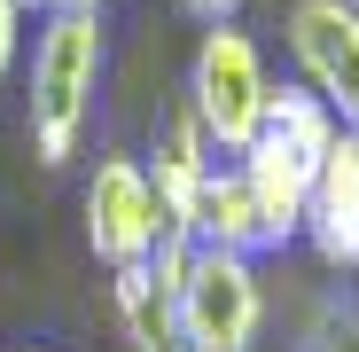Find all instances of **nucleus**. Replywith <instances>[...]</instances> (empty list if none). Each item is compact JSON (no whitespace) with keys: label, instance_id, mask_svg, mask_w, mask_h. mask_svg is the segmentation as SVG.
<instances>
[{"label":"nucleus","instance_id":"4","mask_svg":"<svg viewBox=\"0 0 359 352\" xmlns=\"http://www.w3.org/2000/svg\"><path fill=\"white\" fill-rule=\"evenodd\" d=\"M86 251L117 274V266H149L164 243V219H156V188H149V164L141 157H102L86 172Z\"/></svg>","mask_w":359,"mask_h":352},{"label":"nucleus","instance_id":"13","mask_svg":"<svg viewBox=\"0 0 359 352\" xmlns=\"http://www.w3.org/2000/svg\"><path fill=\"white\" fill-rule=\"evenodd\" d=\"M24 352H47V344H24Z\"/></svg>","mask_w":359,"mask_h":352},{"label":"nucleus","instance_id":"7","mask_svg":"<svg viewBox=\"0 0 359 352\" xmlns=\"http://www.w3.org/2000/svg\"><path fill=\"white\" fill-rule=\"evenodd\" d=\"M211 141L188 110L164 117V133H156V164H149V188H156V219H164V243H188V219H196V188H203V172H211Z\"/></svg>","mask_w":359,"mask_h":352},{"label":"nucleus","instance_id":"9","mask_svg":"<svg viewBox=\"0 0 359 352\" xmlns=\"http://www.w3.org/2000/svg\"><path fill=\"white\" fill-rule=\"evenodd\" d=\"M117 321H126V344L133 352H196L188 337H180V321H172V298H164V282L149 274V266H117Z\"/></svg>","mask_w":359,"mask_h":352},{"label":"nucleus","instance_id":"11","mask_svg":"<svg viewBox=\"0 0 359 352\" xmlns=\"http://www.w3.org/2000/svg\"><path fill=\"white\" fill-rule=\"evenodd\" d=\"M109 0H24V16H102Z\"/></svg>","mask_w":359,"mask_h":352},{"label":"nucleus","instance_id":"12","mask_svg":"<svg viewBox=\"0 0 359 352\" xmlns=\"http://www.w3.org/2000/svg\"><path fill=\"white\" fill-rule=\"evenodd\" d=\"M180 8H188L196 24H234V16H243V0H180Z\"/></svg>","mask_w":359,"mask_h":352},{"label":"nucleus","instance_id":"2","mask_svg":"<svg viewBox=\"0 0 359 352\" xmlns=\"http://www.w3.org/2000/svg\"><path fill=\"white\" fill-rule=\"evenodd\" d=\"M156 274V266H149ZM164 282L172 298V321L196 352H250L258 344V321H266V289H258V259H234V251H211V243H188Z\"/></svg>","mask_w":359,"mask_h":352},{"label":"nucleus","instance_id":"3","mask_svg":"<svg viewBox=\"0 0 359 352\" xmlns=\"http://www.w3.org/2000/svg\"><path fill=\"white\" fill-rule=\"evenodd\" d=\"M266 94H273V71L243 24H203L196 39V63H188V117L203 126V141L219 157H243L266 126Z\"/></svg>","mask_w":359,"mask_h":352},{"label":"nucleus","instance_id":"6","mask_svg":"<svg viewBox=\"0 0 359 352\" xmlns=\"http://www.w3.org/2000/svg\"><path fill=\"white\" fill-rule=\"evenodd\" d=\"M305 243L320 251V266L359 274V126H344L313 172L305 196Z\"/></svg>","mask_w":359,"mask_h":352},{"label":"nucleus","instance_id":"10","mask_svg":"<svg viewBox=\"0 0 359 352\" xmlns=\"http://www.w3.org/2000/svg\"><path fill=\"white\" fill-rule=\"evenodd\" d=\"M16 47H24V0H0V79L16 71Z\"/></svg>","mask_w":359,"mask_h":352},{"label":"nucleus","instance_id":"8","mask_svg":"<svg viewBox=\"0 0 359 352\" xmlns=\"http://www.w3.org/2000/svg\"><path fill=\"white\" fill-rule=\"evenodd\" d=\"M188 243H211V251H234V259H266L273 251V235H266V219H258V204H250V188H243L234 164H211L203 172Z\"/></svg>","mask_w":359,"mask_h":352},{"label":"nucleus","instance_id":"5","mask_svg":"<svg viewBox=\"0 0 359 352\" xmlns=\"http://www.w3.org/2000/svg\"><path fill=\"white\" fill-rule=\"evenodd\" d=\"M297 86H313L344 126H359V8L351 0H289Z\"/></svg>","mask_w":359,"mask_h":352},{"label":"nucleus","instance_id":"14","mask_svg":"<svg viewBox=\"0 0 359 352\" xmlns=\"http://www.w3.org/2000/svg\"><path fill=\"white\" fill-rule=\"evenodd\" d=\"M351 8H359V0H351Z\"/></svg>","mask_w":359,"mask_h":352},{"label":"nucleus","instance_id":"1","mask_svg":"<svg viewBox=\"0 0 359 352\" xmlns=\"http://www.w3.org/2000/svg\"><path fill=\"white\" fill-rule=\"evenodd\" d=\"M109 71V32L102 16H39L32 32V94H24V133L39 164H71L86 126H94V94Z\"/></svg>","mask_w":359,"mask_h":352}]
</instances>
